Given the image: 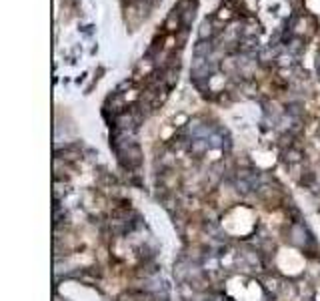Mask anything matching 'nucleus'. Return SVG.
Instances as JSON below:
<instances>
[{
    "mask_svg": "<svg viewBox=\"0 0 320 301\" xmlns=\"http://www.w3.org/2000/svg\"><path fill=\"white\" fill-rule=\"evenodd\" d=\"M214 50L212 46V40H198L196 46H194V57H200V59H208V54Z\"/></svg>",
    "mask_w": 320,
    "mask_h": 301,
    "instance_id": "1",
    "label": "nucleus"
},
{
    "mask_svg": "<svg viewBox=\"0 0 320 301\" xmlns=\"http://www.w3.org/2000/svg\"><path fill=\"white\" fill-rule=\"evenodd\" d=\"M212 36H214V26H212V20H204L202 22V26H200V31H198V40H212Z\"/></svg>",
    "mask_w": 320,
    "mask_h": 301,
    "instance_id": "2",
    "label": "nucleus"
}]
</instances>
